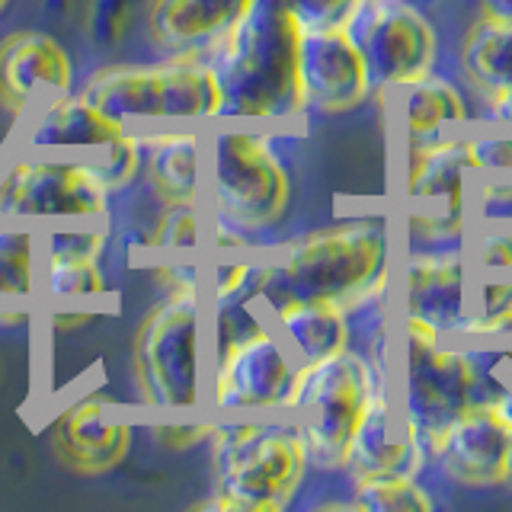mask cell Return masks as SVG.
Masks as SVG:
<instances>
[{
    "instance_id": "cell-1",
    "label": "cell",
    "mask_w": 512,
    "mask_h": 512,
    "mask_svg": "<svg viewBox=\"0 0 512 512\" xmlns=\"http://www.w3.org/2000/svg\"><path fill=\"white\" fill-rule=\"evenodd\" d=\"M301 26L282 0H253L205 55L221 93V122L288 125L304 116L298 84Z\"/></svg>"
},
{
    "instance_id": "cell-2",
    "label": "cell",
    "mask_w": 512,
    "mask_h": 512,
    "mask_svg": "<svg viewBox=\"0 0 512 512\" xmlns=\"http://www.w3.org/2000/svg\"><path fill=\"white\" fill-rule=\"evenodd\" d=\"M388 234L372 218L340 221L292 237L276 260L263 263L260 298L266 308L285 298H327L356 314L388 288Z\"/></svg>"
},
{
    "instance_id": "cell-3",
    "label": "cell",
    "mask_w": 512,
    "mask_h": 512,
    "mask_svg": "<svg viewBox=\"0 0 512 512\" xmlns=\"http://www.w3.org/2000/svg\"><path fill=\"white\" fill-rule=\"evenodd\" d=\"M205 279L167 285L164 298L141 317L132 340V381L144 413L176 416L205 407L208 314Z\"/></svg>"
},
{
    "instance_id": "cell-4",
    "label": "cell",
    "mask_w": 512,
    "mask_h": 512,
    "mask_svg": "<svg viewBox=\"0 0 512 512\" xmlns=\"http://www.w3.org/2000/svg\"><path fill=\"white\" fill-rule=\"evenodd\" d=\"M215 493L196 509L279 512L295 500L308 477V448L292 416L279 420H228L212 426Z\"/></svg>"
},
{
    "instance_id": "cell-5",
    "label": "cell",
    "mask_w": 512,
    "mask_h": 512,
    "mask_svg": "<svg viewBox=\"0 0 512 512\" xmlns=\"http://www.w3.org/2000/svg\"><path fill=\"white\" fill-rule=\"evenodd\" d=\"M208 346V410L221 416L285 413L298 362L269 327L266 314L253 311V301L212 304Z\"/></svg>"
},
{
    "instance_id": "cell-6",
    "label": "cell",
    "mask_w": 512,
    "mask_h": 512,
    "mask_svg": "<svg viewBox=\"0 0 512 512\" xmlns=\"http://www.w3.org/2000/svg\"><path fill=\"white\" fill-rule=\"evenodd\" d=\"M288 205L292 173L269 135L253 128L205 132L202 208L208 221L253 237L282 224Z\"/></svg>"
},
{
    "instance_id": "cell-7",
    "label": "cell",
    "mask_w": 512,
    "mask_h": 512,
    "mask_svg": "<svg viewBox=\"0 0 512 512\" xmlns=\"http://www.w3.org/2000/svg\"><path fill=\"white\" fill-rule=\"evenodd\" d=\"M384 384L378 359L349 346L317 362H298L285 413L292 416L317 471H346L362 413Z\"/></svg>"
},
{
    "instance_id": "cell-8",
    "label": "cell",
    "mask_w": 512,
    "mask_h": 512,
    "mask_svg": "<svg viewBox=\"0 0 512 512\" xmlns=\"http://www.w3.org/2000/svg\"><path fill=\"white\" fill-rule=\"evenodd\" d=\"M84 93L135 132L221 122V93L205 58L164 55L151 64H109L84 80Z\"/></svg>"
},
{
    "instance_id": "cell-9",
    "label": "cell",
    "mask_w": 512,
    "mask_h": 512,
    "mask_svg": "<svg viewBox=\"0 0 512 512\" xmlns=\"http://www.w3.org/2000/svg\"><path fill=\"white\" fill-rule=\"evenodd\" d=\"M109 186L90 157L10 148L0 154V221L48 228L64 221H109Z\"/></svg>"
},
{
    "instance_id": "cell-10",
    "label": "cell",
    "mask_w": 512,
    "mask_h": 512,
    "mask_svg": "<svg viewBox=\"0 0 512 512\" xmlns=\"http://www.w3.org/2000/svg\"><path fill=\"white\" fill-rule=\"evenodd\" d=\"M493 384L487 368L474 352L436 343H407V368H404V397L400 413L420 442L426 464L436 455V448L464 410H471L480 400H490Z\"/></svg>"
},
{
    "instance_id": "cell-11",
    "label": "cell",
    "mask_w": 512,
    "mask_h": 512,
    "mask_svg": "<svg viewBox=\"0 0 512 512\" xmlns=\"http://www.w3.org/2000/svg\"><path fill=\"white\" fill-rule=\"evenodd\" d=\"M349 32L365 55L375 93L407 87L439 61L436 29L407 0H368Z\"/></svg>"
},
{
    "instance_id": "cell-12",
    "label": "cell",
    "mask_w": 512,
    "mask_h": 512,
    "mask_svg": "<svg viewBox=\"0 0 512 512\" xmlns=\"http://www.w3.org/2000/svg\"><path fill=\"white\" fill-rule=\"evenodd\" d=\"M298 84L304 112L314 116L352 112L375 93L365 55L349 29L301 32Z\"/></svg>"
},
{
    "instance_id": "cell-13",
    "label": "cell",
    "mask_w": 512,
    "mask_h": 512,
    "mask_svg": "<svg viewBox=\"0 0 512 512\" xmlns=\"http://www.w3.org/2000/svg\"><path fill=\"white\" fill-rule=\"evenodd\" d=\"M135 439L132 416L106 394L87 391L64 400L52 416V448L64 468L77 474H106L125 461Z\"/></svg>"
},
{
    "instance_id": "cell-14",
    "label": "cell",
    "mask_w": 512,
    "mask_h": 512,
    "mask_svg": "<svg viewBox=\"0 0 512 512\" xmlns=\"http://www.w3.org/2000/svg\"><path fill=\"white\" fill-rule=\"evenodd\" d=\"M125 132L128 125L96 106L84 90H71L32 106L26 116L16 119V135L10 144L26 151L93 157Z\"/></svg>"
},
{
    "instance_id": "cell-15",
    "label": "cell",
    "mask_w": 512,
    "mask_h": 512,
    "mask_svg": "<svg viewBox=\"0 0 512 512\" xmlns=\"http://www.w3.org/2000/svg\"><path fill=\"white\" fill-rule=\"evenodd\" d=\"M509 426L500 420L490 400H480L464 410L445 429V436L432 455L436 468L448 484L464 490H493L503 487V458L509 445Z\"/></svg>"
},
{
    "instance_id": "cell-16",
    "label": "cell",
    "mask_w": 512,
    "mask_h": 512,
    "mask_svg": "<svg viewBox=\"0 0 512 512\" xmlns=\"http://www.w3.org/2000/svg\"><path fill=\"white\" fill-rule=\"evenodd\" d=\"M74 90V64L64 45L39 29H20L0 42V103L16 119L32 106Z\"/></svg>"
},
{
    "instance_id": "cell-17",
    "label": "cell",
    "mask_w": 512,
    "mask_h": 512,
    "mask_svg": "<svg viewBox=\"0 0 512 512\" xmlns=\"http://www.w3.org/2000/svg\"><path fill=\"white\" fill-rule=\"evenodd\" d=\"M250 7L253 0H151L144 23L164 55L205 58Z\"/></svg>"
},
{
    "instance_id": "cell-18",
    "label": "cell",
    "mask_w": 512,
    "mask_h": 512,
    "mask_svg": "<svg viewBox=\"0 0 512 512\" xmlns=\"http://www.w3.org/2000/svg\"><path fill=\"white\" fill-rule=\"evenodd\" d=\"M144 170L160 205H202L205 189V132L196 125L144 128Z\"/></svg>"
},
{
    "instance_id": "cell-19",
    "label": "cell",
    "mask_w": 512,
    "mask_h": 512,
    "mask_svg": "<svg viewBox=\"0 0 512 512\" xmlns=\"http://www.w3.org/2000/svg\"><path fill=\"white\" fill-rule=\"evenodd\" d=\"M346 471L352 477L372 474H410L420 477L426 471V455L420 442L404 420V413L394 410L388 388H381L362 413L349 448Z\"/></svg>"
},
{
    "instance_id": "cell-20",
    "label": "cell",
    "mask_w": 512,
    "mask_h": 512,
    "mask_svg": "<svg viewBox=\"0 0 512 512\" xmlns=\"http://www.w3.org/2000/svg\"><path fill=\"white\" fill-rule=\"evenodd\" d=\"M407 317L426 320L445 333H461L468 320L464 298V260L452 247H426L407 260Z\"/></svg>"
},
{
    "instance_id": "cell-21",
    "label": "cell",
    "mask_w": 512,
    "mask_h": 512,
    "mask_svg": "<svg viewBox=\"0 0 512 512\" xmlns=\"http://www.w3.org/2000/svg\"><path fill=\"white\" fill-rule=\"evenodd\" d=\"M266 320L295 362H317L352 346V314L327 298L276 301L266 308Z\"/></svg>"
},
{
    "instance_id": "cell-22",
    "label": "cell",
    "mask_w": 512,
    "mask_h": 512,
    "mask_svg": "<svg viewBox=\"0 0 512 512\" xmlns=\"http://www.w3.org/2000/svg\"><path fill=\"white\" fill-rule=\"evenodd\" d=\"M480 170L471 138H432L410 144L407 189L413 199H439L448 212H461L464 173Z\"/></svg>"
},
{
    "instance_id": "cell-23",
    "label": "cell",
    "mask_w": 512,
    "mask_h": 512,
    "mask_svg": "<svg viewBox=\"0 0 512 512\" xmlns=\"http://www.w3.org/2000/svg\"><path fill=\"white\" fill-rule=\"evenodd\" d=\"M394 93H400V103H404V125L410 144L442 138L445 125L471 122L468 96L461 93L455 80H448L436 71L423 74L420 80H413V84Z\"/></svg>"
},
{
    "instance_id": "cell-24",
    "label": "cell",
    "mask_w": 512,
    "mask_h": 512,
    "mask_svg": "<svg viewBox=\"0 0 512 512\" xmlns=\"http://www.w3.org/2000/svg\"><path fill=\"white\" fill-rule=\"evenodd\" d=\"M103 256L39 253V308H90L109 295Z\"/></svg>"
},
{
    "instance_id": "cell-25",
    "label": "cell",
    "mask_w": 512,
    "mask_h": 512,
    "mask_svg": "<svg viewBox=\"0 0 512 512\" xmlns=\"http://www.w3.org/2000/svg\"><path fill=\"white\" fill-rule=\"evenodd\" d=\"M458 61L480 100L512 90V26L477 16L461 39Z\"/></svg>"
},
{
    "instance_id": "cell-26",
    "label": "cell",
    "mask_w": 512,
    "mask_h": 512,
    "mask_svg": "<svg viewBox=\"0 0 512 512\" xmlns=\"http://www.w3.org/2000/svg\"><path fill=\"white\" fill-rule=\"evenodd\" d=\"M39 304V231L0 221V317Z\"/></svg>"
},
{
    "instance_id": "cell-27",
    "label": "cell",
    "mask_w": 512,
    "mask_h": 512,
    "mask_svg": "<svg viewBox=\"0 0 512 512\" xmlns=\"http://www.w3.org/2000/svg\"><path fill=\"white\" fill-rule=\"evenodd\" d=\"M352 506L362 512H429L432 496L410 474L352 477Z\"/></svg>"
},
{
    "instance_id": "cell-28",
    "label": "cell",
    "mask_w": 512,
    "mask_h": 512,
    "mask_svg": "<svg viewBox=\"0 0 512 512\" xmlns=\"http://www.w3.org/2000/svg\"><path fill=\"white\" fill-rule=\"evenodd\" d=\"M205 231H208V221H205L202 205H160V218L154 224L151 237L144 240V247L164 250V253L199 250Z\"/></svg>"
},
{
    "instance_id": "cell-29",
    "label": "cell",
    "mask_w": 512,
    "mask_h": 512,
    "mask_svg": "<svg viewBox=\"0 0 512 512\" xmlns=\"http://www.w3.org/2000/svg\"><path fill=\"white\" fill-rule=\"evenodd\" d=\"M90 164L96 167V173L103 176V183L109 186V192H119L125 186H132L141 176V170H144V141H141V132L128 128L122 138L106 144L103 151H96L90 157Z\"/></svg>"
},
{
    "instance_id": "cell-30",
    "label": "cell",
    "mask_w": 512,
    "mask_h": 512,
    "mask_svg": "<svg viewBox=\"0 0 512 512\" xmlns=\"http://www.w3.org/2000/svg\"><path fill=\"white\" fill-rule=\"evenodd\" d=\"M301 32L349 29L368 0H282Z\"/></svg>"
},
{
    "instance_id": "cell-31",
    "label": "cell",
    "mask_w": 512,
    "mask_h": 512,
    "mask_svg": "<svg viewBox=\"0 0 512 512\" xmlns=\"http://www.w3.org/2000/svg\"><path fill=\"white\" fill-rule=\"evenodd\" d=\"M410 231L426 247H452V240L461 237V212H448L445 208L442 215H413Z\"/></svg>"
},
{
    "instance_id": "cell-32",
    "label": "cell",
    "mask_w": 512,
    "mask_h": 512,
    "mask_svg": "<svg viewBox=\"0 0 512 512\" xmlns=\"http://www.w3.org/2000/svg\"><path fill=\"white\" fill-rule=\"evenodd\" d=\"M480 170H512V138H474Z\"/></svg>"
},
{
    "instance_id": "cell-33",
    "label": "cell",
    "mask_w": 512,
    "mask_h": 512,
    "mask_svg": "<svg viewBox=\"0 0 512 512\" xmlns=\"http://www.w3.org/2000/svg\"><path fill=\"white\" fill-rule=\"evenodd\" d=\"M512 308V282H487L484 292H480V308L468 311V320H480V317H493L500 311Z\"/></svg>"
},
{
    "instance_id": "cell-34",
    "label": "cell",
    "mask_w": 512,
    "mask_h": 512,
    "mask_svg": "<svg viewBox=\"0 0 512 512\" xmlns=\"http://www.w3.org/2000/svg\"><path fill=\"white\" fill-rule=\"evenodd\" d=\"M480 263L487 269H512V234L493 231L480 240Z\"/></svg>"
},
{
    "instance_id": "cell-35",
    "label": "cell",
    "mask_w": 512,
    "mask_h": 512,
    "mask_svg": "<svg viewBox=\"0 0 512 512\" xmlns=\"http://www.w3.org/2000/svg\"><path fill=\"white\" fill-rule=\"evenodd\" d=\"M212 426L215 423H160L157 436L164 439L167 445L183 448V445H192V442L212 436Z\"/></svg>"
},
{
    "instance_id": "cell-36",
    "label": "cell",
    "mask_w": 512,
    "mask_h": 512,
    "mask_svg": "<svg viewBox=\"0 0 512 512\" xmlns=\"http://www.w3.org/2000/svg\"><path fill=\"white\" fill-rule=\"evenodd\" d=\"M461 333H484V336H503V333H509V336H512V308H509V311H500V314H493V317L464 320Z\"/></svg>"
},
{
    "instance_id": "cell-37",
    "label": "cell",
    "mask_w": 512,
    "mask_h": 512,
    "mask_svg": "<svg viewBox=\"0 0 512 512\" xmlns=\"http://www.w3.org/2000/svg\"><path fill=\"white\" fill-rule=\"evenodd\" d=\"M484 119L496 125H512V90L496 93L484 100Z\"/></svg>"
},
{
    "instance_id": "cell-38",
    "label": "cell",
    "mask_w": 512,
    "mask_h": 512,
    "mask_svg": "<svg viewBox=\"0 0 512 512\" xmlns=\"http://www.w3.org/2000/svg\"><path fill=\"white\" fill-rule=\"evenodd\" d=\"M477 10L484 20L512 26V0H477Z\"/></svg>"
},
{
    "instance_id": "cell-39",
    "label": "cell",
    "mask_w": 512,
    "mask_h": 512,
    "mask_svg": "<svg viewBox=\"0 0 512 512\" xmlns=\"http://www.w3.org/2000/svg\"><path fill=\"white\" fill-rule=\"evenodd\" d=\"M490 404H493L496 413H500V420L512 429V381H500V384H496Z\"/></svg>"
},
{
    "instance_id": "cell-40",
    "label": "cell",
    "mask_w": 512,
    "mask_h": 512,
    "mask_svg": "<svg viewBox=\"0 0 512 512\" xmlns=\"http://www.w3.org/2000/svg\"><path fill=\"white\" fill-rule=\"evenodd\" d=\"M503 487L512 493V432H509V445H506V458H503Z\"/></svg>"
},
{
    "instance_id": "cell-41",
    "label": "cell",
    "mask_w": 512,
    "mask_h": 512,
    "mask_svg": "<svg viewBox=\"0 0 512 512\" xmlns=\"http://www.w3.org/2000/svg\"><path fill=\"white\" fill-rule=\"evenodd\" d=\"M7 4H10V0H0V13H4V10H7Z\"/></svg>"
}]
</instances>
